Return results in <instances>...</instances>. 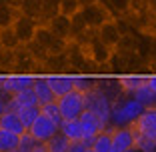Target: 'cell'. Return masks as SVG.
<instances>
[{"mask_svg":"<svg viewBox=\"0 0 156 152\" xmlns=\"http://www.w3.org/2000/svg\"><path fill=\"white\" fill-rule=\"evenodd\" d=\"M146 110L142 104L134 98H128V100H116L112 104V114H110V124L114 128H120V126H132L136 122V118L142 112Z\"/></svg>","mask_w":156,"mask_h":152,"instance_id":"cell-1","label":"cell"},{"mask_svg":"<svg viewBox=\"0 0 156 152\" xmlns=\"http://www.w3.org/2000/svg\"><path fill=\"white\" fill-rule=\"evenodd\" d=\"M56 102H58V108L64 120H78L86 110V94L80 90H72L66 96H60Z\"/></svg>","mask_w":156,"mask_h":152,"instance_id":"cell-2","label":"cell"},{"mask_svg":"<svg viewBox=\"0 0 156 152\" xmlns=\"http://www.w3.org/2000/svg\"><path fill=\"white\" fill-rule=\"evenodd\" d=\"M16 62H14V74H28V76H44L42 62H38L36 56L28 50L26 44H20L16 50Z\"/></svg>","mask_w":156,"mask_h":152,"instance_id":"cell-3","label":"cell"},{"mask_svg":"<svg viewBox=\"0 0 156 152\" xmlns=\"http://www.w3.org/2000/svg\"><path fill=\"white\" fill-rule=\"evenodd\" d=\"M80 12H82L88 28H96V30L102 26V24H106L108 20L114 18V14L110 12V8H108L104 2H100V0H94V2L84 4Z\"/></svg>","mask_w":156,"mask_h":152,"instance_id":"cell-4","label":"cell"},{"mask_svg":"<svg viewBox=\"0 0 156 152\" xmlns=\"http://www.w3.org/2000/svg\"><path fill=\"white\" fill-rule=\"evenodd\" d=\"M86 110L94 112L104 120V124H110V114H112V100L102 92L100 88H94L92 92L86 94Z\"/></svg>","mask_w":156,"mask_h":152,"instance_id":"cell-5","label":"cell"},{"mask_svg":"<svg viewBox=\"0 0 156 152\" xmlns=\"http://www.w3.org/2000/svg\"><path fill=\"white\" fill-rule=\"evenodd\" d=\"M34 78L36 76H28V74H6V76H0V90L2 94L14 96L26 88H32Z\"/></svg>","mask_w":156,"mask_h":152,"instance_id":"cell-6","label":"cell"},{"mask_svg":"<svg viewBox=\"0 0 156 152\" xmlns=\"http://www.w3.org/2000/svg\"><path fill=\"white\" fill-rule=\"evenodd\" d=\"M136 150V130L132 126L112 128V152H132Z\"/></svg>","mask_w":156,"mask_h":152,"instance_id":"cell-7","label":"cell"},{"mask_svg":"<svg viewBox=\"0 0 156 152\" xmlns=\"http://www.w3.org/2000/svg\"><path fill=\"white\" fill-rule=\"evenodd\" d=\"M58 132H60V126L54 124L50 118H46L44 114L38 116L36 122H34V124L28 128V134H30V136H32L36 142H40V144H46L48 140L52 138V136H56Z\"/></svg>","mask_w":156,"mask_h":152,"instance_id":"cell-8","label":"cell"},{"mask_svg":"<svg viewBox=\"0 0 156 152\" xmlns=\"http://www.w3.org/2000/svg\"><path fill=\"white\" fill-rule=\"evenodd\" d=\"M78 120H80L82 130H84V142H88V144H92V140L96 138L102 130L108 128V126L104 124V120H102L100 116H96L94 112H90V110H84L82 116Z\"/></svg>","mask_w":156,"mask_h":152,"instance_id":"cell-9","label":"cell"},{"mask_svg":"<svg viewBox=\"0 0 156 152\" xmlns=\"http://www.w3.org/2000/svg\"><path fill=\"white\" fill-rule=\"evenodd\" d=\"M84 50L88 52V56H90V58L94 60L100 68H106V66H108V62H110V58H112V54H114V50H112L110 46H106V44L98 36L92 38L86 46H84ZM106 72H108V68H106Z\"/></svg>","mask_w":156,"mask_h":152,"instance_id":"cell-10","label":"cell"},{"mask_svg":"<svg viewBox=\"0 0 156 152\" xmlns=\"http://www.w3.org/2000/svg\"><path fill=\"white\" fill-rule=\"evenodd\" d=\"M38 26H40V22L36 18L26 16V14H20L12 28H14V32H16V36H18L20 44H28V42L34 40V34H36Z\"/></svg>","mask_w":156,"mask_h":152,"instance_id":"cell-11","label":"cell"},{"mask_svg":"<svg viewBox=\"0 0 156 152\" xmlns=\"http://www.w3.org/2000/svg\"><path fill=\"white\" fill-rule=\"evenodd\" d=\"M132 128L136 130V134H142V136H148V138L156 140V108H146L136 118Z\"/></svg>","mask_w":156,"mask_h":152,"instance_id":"cell-12","label":"cell"},{"mask_svg":"<svg viewBox=\"0 0 156 152\" xmlns=\"http://www.w3.org/2000/svg\"><path fill=\"white\" fill-rule=\"evenodd\" d=\"M42 72L44 76L50 74H70V64H68V56L64 54H48V58L42 62Z\"/></svg>","mask_w":156,"mask_h":152,"instance_id":"cell-13","label":"cell"},{"mask_svg":"<svg viewBox=\"0 0 156 152\" xmlns=\"http://www.w3.org/2000/svg\"><path fill=\"white\" fill-rule=\"evenodd\" d=\"M46 78H48V84H50L56 100H58L60 96H66L68 92L74 90V76L72 74H50V76H46Z\"/></svg>","mask_w":156,"mask_h":152,"instance_id":"cell-14","label":"cell"},{"mask_svg":"<svg viewBox=\"0 0 156 152\" xmlns=\"http://www.w3.org/2000/svg\"><path fill=\"white\" fill-rule=\"evenodd\" d=\"M98 38L104 42L106 46H110L112 50L118 46L120 38H122V30H120V26H118V22H116V18L108 20L106 24H102V26L98 28Z\"/></svg>","mask_w":156,"mask_h":152,"instance_id":"cell-15","label":"cell"},{"mask_svg":"<svg viewBox=\"0 0 156 152\" xmlns=\"http://www.w3.org/2000/svg\"><path fill=\"white\" fill-rule=\"evenodd\" d=\"M28 106H40L34 88H26V90H22V92L14 94V96L8 100V110H12V112H18L20 108H28Z\"/></svg>","mask_w":156,"mask_h":152,"instance_id":"cell-16","label":"cell"},{"mask_svg":"<svg viewBox=\"0 0 156 152\" xmlns=\"http://www.w3.org/2000/svg\"><path fill=\"white\" fill-rule=\"evenodd\" d=\"M46 26L50 28L58 38L70 40V36H72V18H68V16H64V14H56Z\"/></svg>","mask_w":156,"mask_h":152,"instance_id":"cell-17","label":"cell"},{"mask_svg":"<svg viewBox=\"0 0 156 152\" xmlns=\"http://www.w3.org/2000/svg\"><path fill=\"white\" fill-rule=\"evenodd\" d=\"M118 82L124 94H134L138 88H142L148 82V74H122L118 76Z\"/></svg>","mask_w":156,"mask_h":152,"instance_id":"cell-18","label":"cell"},{"mask_svg":"<svg viewBox=\"0 0 156 152\" xmlns=\"http://www.w3.org/2000/svg\"><path fill=\"white\" fill-rule=\"evenodd\" d=\"M32 88H34V92H36V96H38V104L40 106L56 102V96H54V92H52V88H50V84H48V78H46V76H36Z\"/></svg>","mask_w":156,"mask_h":152,"instance_id":"cell-19","label":"cell"},{"mask_svg":"<svg viewBox=\"0 0 156 152\" xmlns=\"http://www.w3.org/2000/svg\"><path fill=\"white\" fill-rule=\"evenodd\" d=\"M0 128L10 130V132H14V134H20V136L28 132V130L24 128L22 120L18 118V114H16V112H12V110H6L4 114L0 116Z\"/></svg>","mask_w":156,"mask_h":152,"instance_id":"cell-20","label":"cell"},{"mask_svg":"<svg viewBox=\"0 0 156 152\" xmlns=\"http://www.w3.org/2000/svg\"><path fill=\"white\" fill-rule=\"evenodd\" d=\"M60 132L64 134L70 142H80V140H84V130H82L80 120H64L62 126H60Z\"/></svg>","mask_w":156,"mask_h":152,"instance_id":"cell-21","label":"cell"},{"mask_svg":"<svg viewBox=\"0 0 156 152\" xmlns=\"http://www.w3.org/2000/svg\"><path fill=\"white\" fill-rule=\"evenodd\" d=\"M20 14H22L20 8L8 4V2H2V4H0V30L14 26V22H16V18H18Z\"/></svg>","mask_w":156,"mask_h":152,"instance_id":"cell-22","label":"cell"},{"mask_svg":"<svg viewBox=\"0 0 156 152\" xmlns=\"http://www.w3.org/2000/svg\"><path fill=\"white\" fill-rule=\"evenodd\" d=\"M20 134H14L10 130L0 128V152H14L20 148Z\"/></svg>","mask_w":156,"mask_h":152,"instance_id":"cell-23","label":"cell"},{"mask_svg":"<svg viewBox=\"0 0 156 152\" xmlns=\"http://www.w3.org/2000/svg\"><path fill=\"white\" fill-rule=\"evenodd\" d=\"M90 148L94 152H112V128H106L92 140Z\"/></svg>","mask_w":156,"mask_h":152,"instance_id":"cell-24","label":"cell"},{"mask_svg":"<svg viewBox=\"0 0 156 152\" xmlns=\"http://www.w3.org/2000/svg\"><path fill=\"white\" fill-rule=\"evenodd\" d=\"M132 98L138 100L144 108H156V92L148 86V84H144L142 88H138L136 92L132 94Z\"/></svg>","mask_w":156,"mask_h":152,"instance_id":"cell-25","label":"cell"},{"mask_svg":"<svg viewBox=\"0 0 156 152\" xmlns=\"http://www.w3.org/2000/svg\"><path fill=\"white\" fill-rule=\"evenodd\" d=\"M14 62H16V54H14V50L0 46V76L14 74Z\"/></svg>","mask_w":156,"mask_h":152,"instance_id":"cell-26","label":"cell"},{"mask_svg":"<svg viewBox=\"0 0 156 152\" xmlns=\"http://www.w3.org/2000/svg\"><path fill=\"white\" fill-rule=\"evenodd\" d=\"M94 88H98L96 76H90V74H76V76H74V90H80V92L88 94V92H92Z\"/></svg>","mask_w":156,"mask_h":152,"instance_id":"cell-27","label":"cell"},{"mask_svg":"<svg viewBox=\"0 0 156 152\" xmlns=\"http://www.w3.org/2000/svg\"><path fill=\"white\" fill-rule=\"evenodd\" d=\"M56 38H58V36H56L50 28L46 26V24H40V26H38V30H36V34H34V40H36L40 46H44L48 52H50L52 44L56 42Z\"/></svg>","mask_w":156,"mask_h":152,"instance_id":"cell-28","label":"cell"},{"mask_svg":"<svg viewBox=\"0 0 156 152\" xmlns=\"http://www.w3.org/2000/svg\"><path fill=\"white\" fill-rule=\"evenodd\" d=\"M42 4L44 0H22L20 4V12L26 14V16H32L40 22V16H42Z\"/></svg>","mask_w":156,"mask_h":152,"instance_id":"cell-29","label":"cell"},{"mask_svg":"<svg viewBox=\"0 0 156 152\" xmlns=\"http://www.w3.org/2000/svg\"><path fill=\"white\" fill-rule=\"evenodd\" d=\"M16 114H18V118L22 120L24 128L28 130L30 126L34 124V122H36V118L42 114V112H40V106H28V108H20Z\"/></svg>","mask_w":156,"mask_h":152,"instance_id":"cell-30","label":"cell"},{"mask_svg":"<svg viewBox=\"0 0 156 152\" xmlns=\"http://www.w3.org/2000/svg\"><path fill=\"white\" fill-rule=\"evenodd\" d=\"M0 46L10 48V50H16V48L20 46V40H18V36H16V32H14L12 26L0 30Z\"/></svg>","mask_w":156,"mask_h":152,"instance_id":"cell-31","label":"cell"},{"mask_svg":"<svg viewBox=\"0 0 156 152\" xmlns=\"http://www.w3.org/2000/svg\"><path fill=\"white\" fill-rule=\"evenodd\" d=\"M44 146H46V150H48V152H66V148L70 146V140L66 138L62 132H58L56 136H52Z\"/></svg>","mask_w":156,"mask_h":152,"instance_id":"cell-32","label":"cell"},{"mask_svg":"<svg viewBox=\"0 0 156 152\" xmlns=\"http://www.w3.org/2000/svg\"><path fill=\"white\" fill-rule=\"evenodd\" d=\"M104 4L110 8L114 18H122V16H126L130 12V0H106Z\"/></svg>","mask_w":156,"mask_h":152,"instance_id":"cell-33","label":"cell"},{"mask_svg":"<svg viewBox=\"0 0 156 152\" xmlns=\"http://www.w3.org/2000/svg\"><path fill=\"white\" fill-rule=\"evenodd\" d=\"M40 112L46 116V118H50L54 124H58V126H62V122H64L62 112H60V108H58V102H50V104L40 106Z\"/></svg>","mask_w":156,"mask_h":152,"instance_id":"cell-34","label":"cell"},{"mask_svg":"<svg viewBox=\"0 0 156 152\" xmlns=\"http://www.w3.org/2000/svg\"><path fill=\"white\" fill-rule=\"evenodd\" d=\"M82 0H60V14H64L68 18L76 16L82 10Z\"/></svg>","mask_w":156,"mask_h":152,"instance_id":"cell-35","label":"cell"},{"mask_svg":"<svg viewBox=\"0 0 156 152\" xmlns=\"http://www.w3.org/2000/svg\"><path fill=\"white\" fill-rule=\"evenodd\" d=\"M86 30H88V24H86V20H84L82 12H78L76 16H72V36H70V40L80 38Z\"/></svg>","mask_w":156,"mask_h":152,"instance_id":"cell-36","label":"cell"},{"mask_svg":"<svg viewBox=\"0 0 156 152\" xmlns=\"http://www.w3.org/2000/svg\"><path fill=\"white\" fill-rule=\"evenodd\" d=\"M136 150L138 152H156V140L136 134Z\"/></svg>","mask_w":156,"mask_h":152,"instance_id":"cell-37","label":"cell"},{"mask_svg":"<svg viewBox=\"0 0 156 152\" xmlns=\"http://www.w3.org/2000/svg\"><path fill=\"white\" fill-rule=\"evenodd\" d=\"M150 12V0H130V12L134 16H142V14Z\"/></svg>","mask_w":156,"mask_h":152,"instance_id":"cell-38","label":"cell"},{"mask_svg":"<svg viewBox=\"0 0 156 152\" xmlns=\"http://www.w3.org/2000/svg\"><path fill=\"white\" fill-rule=\"evenodd\" d=\"M38 144H40V142H36V140H34L32 136L26 132V134H22V138H20V148H18V150H22V152H32Z\"/></svg>","mask_w":156,"mask_h":152,"instance_id":"cell-39","label":"cell"},{"mask_svg":"<svg viewBox=\"0 0 156 152\" xmlns=\"http://www.w3.org/2000/svg\"><path fill=\"white\" fill-rule=\"evenodd\" d=\"M88 148H90V144L80 140V142H70V146L66 148V152H86Z\"/></svg>","mask_w":156,"mask_h":152,"instance_id":"cell-40","label":"cell"},{"mask_svg":"<svg viewBox=\"0 0 156 152\" xmlns=\"http://www.w3.org/2000/svg\"><path fill=\"white\" fill-rule=\"evenodd\" d=\"M10 98H12V96H8V94H2V92H0V116H2L6 110H8V100H10Z\"/></svg>","mask_w":156,"mask_h":152,"instance_id":"cell-41","label":"cell"},{"mask_svg":"<svg viewBox=\"0 0 156 152\" xmlns=\"http://www.w3.org/2000/svg\"><path fill=\"white\" fill-rule=\"evenodd\" d=\"M146 84L156 92V74H148V82H146Z\"/></svg>","mask_w":156,"mask_h":152,"instance_id":"cell-42","label":"cell"},{"mask_svg":"<svg viewBox=\"0 0 156 152\" xmlns=\"http://www.w3.org/2000/svg\"><path fill=\"white\" fill-rule=\"evenodd\" d=\"M32 152H48V150H46V146H44V144H38V146L34 148Z\"/></svg>","mask_w":156,"mask_h":152,"instance_id":"cell-43","label":"cell"},{"mask_svg":"<svg viewBox=\"0 0 156 152\" xmlns=\"http://www.w3.org/2000/svg\"><path fill=\"white\" fill-rule=\"evenodd\" d=\"M150 12L156 14V0H150Z\"/></svg>","mask_w":156,"mask_h":152,"instance_id":"cell-44","label":"cell"},{"mask_svg":"<svg viewBox=\"0 0 156 152\" xmlns=\"http://www.w3.org/2000/svg\"><path fill=\"white\" fill-rule=\"evenodd\" d=\"M86 152H94V150H92V148H88V150H86Z\"/></svg>","mask_w":156,"mask_h":152,"instance_id":"cell-45","label":"cell"},{"mask_svg":"<svg viewBox=\"0 0 156 152\" xmlns=\"http://www.w3.org/2000/svg\"><path fill=\"white\" fill-rule=\"evenodd\" d=\"M14 152H22V150H14Z\"/></svg>","mask_w":156,"mask_h":152,"instance_id":"cell-46","label":"cell"},{"mask_svg":"<svg viewBox=\"0 0 156 152\" xmlns=\"http://www.w3.org/2000/svg\"><path fill=\"white\" fill-rule=\"evenodd\" d=\"M100 2H106V0H100Z\"/></svg>","mask_w":156,"mask_h":152,"instance_id":"cell-47","label":"cell"}]
</instances>
